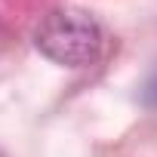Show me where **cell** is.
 I'll use <instances>...</instances> for the list:
<instances>
[{
	"label": "cell",
	"mask_w": 157,
	"mask_h": 157,
	"mask_svg": "<svg viewBox=\"0 0 157 157\" xmlns=\"http://www.w3.org/2000/svg\"><path fill=\"white\" fill-rule=\"evenodd\" d=\"M34 43L56 65L86 68L99 62L105 49V31L90 13L65 6L40 19V25L34 28Z\"/></svg>",
	"instance_id": "6da1fadb"
},
{
	"label": "cell",
	"mask_w": 157,
	"mask_h": 157,
	"mask_svg": "<svg viewBox=\"0 0 157 157\" xmlns=\"http://www.w3.org/2000/svg\"><path fill=\"white\" fill-rule=\"evenodd\" d=\"M139 99H142L145 108H157V68L145 77V83H142V90H139Z\"/></svg>",
	"instance_id": "7a4b0ae2"
}]
</instances>
